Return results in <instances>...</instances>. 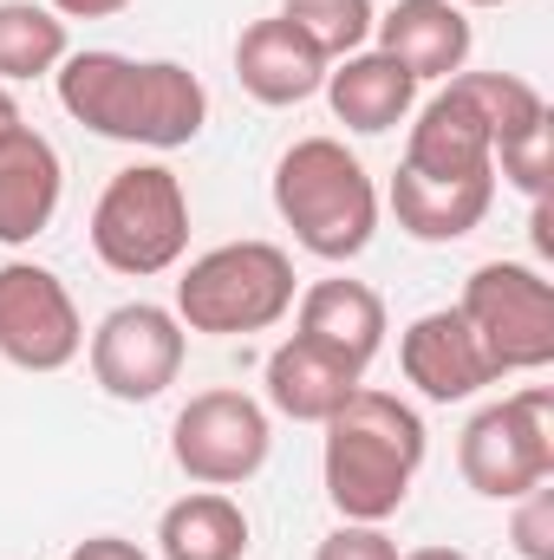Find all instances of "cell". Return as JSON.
Returning a JSON list of instances; mask_svg holds the SVG:
<instances>
[{
	"instance_id": "27",
	"label": "cell",
	"mask_w": 554,
	"mask_h": 560,
	"mask_svg": "<svg viewBox=\"0 0 554 560\" xmlns=\"http://www.w3.org/2000/svg\"><path fill=\"white\" fill-rule=\"evenodd\" d=\"M66 560H150L138 541H125V535H92V541H79Z\"/></svg>"
},
{
	"instance_id": "4",
	"label": "cell",
	"mask_w": 554,
	"mask_h": 560,
	"mask_svg": "<svg viewBox=\"0 0 554 560\" xmlns=\"http://www.w3.org/2000/svg\"><path fill=\"white\" fill-rule=\"evenodd\" d=\"M293 261L275 242H222L209 255H196L176 280V319L183 332H209V339H249L268 332L293 313Z\"/></svg>"
},
{
	"instance_id": "5",
	"label": "cell",
	"mask_w": 554,
	"mask_h": 560,
	"mask_svg": "<svg viewBox=\"0 0 554 560\" xmlns=\"http://www.w3.org/2000/svg\"><path fill=\"white\" fill-rule=\"evenodd\" d=\"M189 248V196L183 176L163 163H131L105 183V196L92 202V255L112 275H170Z\"/></svg>"
},
{
	"instance_id": "16",
	"label": "cell",
	"mask_w": 554,
	"mask_h": 560,
	"mask_svg": "<svg viewBox=\"0 0 554 560\" xmlns=\"http://www.w3.org/2000/svg\"><path fill=\"white\" fill-rule=\"evenodd\" d=\"M359 378L366 372L353 359H339V352H326L320 339H300V332L268 352V405L293 423H326L359 392Z\"/></svg>"
},
{
	"instance_id": "13",
	"label": "cell",
	"mask_w": 554,
	"mask_h": 560,
	"mask_svg": "<svg viewBox=\"0 0 554 560\" xmlns=\"http://www.w3.org/2000/svg\"><path fill=\"white\" fill-rule=\"evenodd\" d=\"M372 39L385 59H399L417 85L424 79H457L476 33H470V13L457 0H399L392 13L372 20Z\"/></svg>"
},
{
	"instance_id": "3",
	"label": "cell",
	"mask_w": 554,
	"mask_h": 560,
	"mask_svg": "<svg viewBox=\"0 0 554 560\" xmlns=\"http://www.w3.org/2000/svg\"><path fill=\"white\" fill-rule=\"evenodd\" d=\"M275 215L313 261H353L379 235V189L339 138H300L275 163Z\"/></svg>"
},
{
	"instance_id": "30",
	"label": "cell",
	"mask_w": 554,
	"mask_h": 560,
	"mask_svg": "<svg viewBox=\"0 0 554 560\" xmlns=\"http://www.w3.org/2000/svg\"><path fill=\"white\" fill-rule=\"evenodd\" d=\"M399 560H470L463 548H412V555H399Z\"/></svg>"
},
{
	"instance_id": "29",
	"label": "cell",
	"mask_w": 554,
	"mask_h": 560,
	"mask_svg": "<svg viewBox=\"0 0 554 560\" xmlns=\"http://www.w3.org/2000/svg\"><path fill=\"white\" fill-rule=\"evenodd\" d=\"M13 125H26V118H20V105H13V92H7V85H0V138H7V131H13Z\"/></svg>"
},
{
	"instance_id": "7",
	"label": "cell",
	"mask_w": 554,
	"mask_h": 560,
	"mask_svg": "<svg viewBox=\"0 0 554 560\" xmlns=\"http://www.w3.org/2000/svg\"><path fill=\"white\" fill-rule=\"evenodd\" d=\"M457 313L476 332V346L489 352L496 378L503 372H542V365H554V287L542 268L483 261L476 275L463 280Z\"/></svg>"
},
{
	"instance_id": "14",
	"label": "cell",
	"mask_w": 554,
	"mask_h": 560,
	"mask_svg": "<svg viewBox=\"0 0 554 560\" xmlns=\"http://www.w3.org/2000/svg\"><path fill=\"white\" fill-rule=\"evenodd\" d=\"M326 59L280 20V13H268V20H255L242 39H235V79H242V92L255 98V105H307L320 85H326Z\"/></svg>"
},
{
	"instance_id": "18",
	"label": "cell",
	"mask_w": 554,
	"mask_h": 560,
	"mask_svg": "<svg viewBox=\"0 0 554 560\" xmlns=\"http://www.w3.org/2000/svg\"><path fill=\"white\" fill-rule=\"evenodd\" d=\"M300 339H320L326 352H339V359H353L359 372L379 359V346H385V300L366 287V280H313L300 300Z\"/></svg>"
},
{
	"instance_id": "11",
	"label": "cell",
	"mask_w": 554,
	"mask_h": 560,
	"mask_svg": "<svg viewBox=\"0 0 554 560\" xmlns=\"http://www.w3.org/2000/svg\"><path fill=\"white\" fill-rule=\"evenodd\" d=\"M399 365L430 405H463L483 385H496V365H489V352L476 346V332L463 326L457 306L417 313L405 326V339H399Z\"/></svg>"
},
{
	"instance_id": "2",
	"label": "cell",
	"mask_w": 554,
	"mask_h": 560,
	"mask_svg": "<svg viewBox=\"0 0 554 560\" xmlns=\"http://www.w3.org/2000/svg\"><path fill=\"white\" fill-rule=\"evenodd\" d=\"M320 430H326L320 476H326V502L339 509V522H392L430 450L424 418L399 392L359 385Z\"/></svg>"
},
{
	"instance_id": "9",
	"label": "cell",
	"mask_w": 554,
	"mask_h": 560,
	"mask_svg": "<svg viewBox=\"0 0 554 560\" xmlns=\"http://www.w3.org/2000/svg\"><path fill=\"white\" fill-rule=\"evenodd\" d=\"M183 352H189L183 319L170 306L131 300V306H112L99 319V332H92V378L118 405H150V398H163L176 385Z\"/></svg>"
},
{
	"instance_id": "1",
	"label": "cell",
	"mask_w": 554,
	"mask_h": 560,
	"mask_svg": "<svg viewBox=\"0 0 554 560\" xmlns=\"http://www.w3.org/2000/svg\"><path fill=\"white\" fill-rule=\"evenodd\" d=\"M53 85H59V105L72 125L112 143L183 150L209 125V92L176 59H131V52L92 46V52H66Z\"/></svg>"
},
{
	"instance_id": "15",
	"label": "cell",
	"mask_w": 554,
	"mask_h": 560,
	"mask_svg": "<svg viewBox=\"0 0 554 560\" xmlns=\"http://www.w3.org/2000/svg\"><path fill=\"white\" fill-rule=\"evenodd\" d=\"M489 202H496V170L489 176H417L399 163V176H392V215H399V229L412 235V242H463L470 229H483V215H489Z\"/></svg>"
},
{
	"instance_id": "28",
	"label": "cell",
	"mask_w": 554,
	"mask_h": 560,
	"mask_svg": "<svg viewBox=\"0 0 554 560\" xmlns=\"http://www.w3.org/2000/svg\"><path fill=\"white\" fill-rule=\"evenodd\" d=\"M59 20H112V13H125L131 0H46Z\"/></svg>"
},
{
	"instance_id": "12",
	"label": "cell",
	"mask_w": 554,
	"mask_h": 560,
	"mask_svg": "<svg viewBox=\"0 0 554 560\" xmlns=\"http://www.w3.org/2000/svg\"><path fill=\"white\" fill-rule=\"evenodd\" d=\"M66 196V163L33 125H13L0 138V248H26L53 229Z\"/></svg>"
},
{
	"instance_id": "20",
	"label": "cell",
	"mask_w": 554,
	"mask_h": 560,
	"mask_svg": "<svg viewBox=\"0 0 554 560\" xmlns=\"http://www.w3.org/2000/svg\"><path fill=\"white\" fill-rule=\"evenodd\" d=\"M157 555L163 560H249V515L222 489H196L163 509L157 522Z\"/></svg>"
},
{
	"instance_id": "6",
	"label": "cell",
	"mask_w": 554,
	"mask_h": 560,
	"mask_svg": "<svg viewBox=\"0 0 554 560\" xmlns=\"http://www.w3.org/2000/svg\"><path fill=\"white\" fill-rule=\"evenodd\" d=\"M457 469L489 502H516V495L542 489L554 476V392L549 385H529V392H516L503 405H483L463 423Z\"/></svg>"
},
{
	"instance_id": "17",
	"label": "cell",
	"mask_w": 554,
	"mask_h": 560,
	"mask_svg": "<svg viewBox=\"0 0 554 560\" xmlns=\"http://www.w3.org/2000/svg\"><path fill=\"white\" fill-rule=\"evenodd\" d=\"M320 92H326L333 118H339L346 131H359V138H385V131H399V125L412 118V105H417V79L399 66V59H385L379 46L339 59V66L326 72Z\"/></svg>"
},
{
	"instance_id": "31",
	"label": "cell",
	"mask_w": 554,
	"mask_h": 560,
	"mask_svg": "<svg viewBox=\"0 0 554 560\" xmlns=\"http://www.w3.org/2000/svg\"><path fill=\"white\" fill-rule=\"evenodd\" d=\"M457 7H463V13H470V7H509V0H457Z\"/></svg>"
},
{
	"instance_id": "8",
	"label": "cell",
	"mask_w": 554,
	"mask_h": 560,
	"mask_svg": "<svg viewBox=\"0 0 554 560\" xmlns=\"http://www.w3.org/2000/svg\"><path fill=\"white\" fill-rule=\"evenodd\" d=\"M275 430L249 392H196L170 423V456L203 489H242L268 469Z\"/></svg>"
},
{
	"instance_id": "21",
	"label": "cell",
	"mask_w": 554,
	"mask_h": 560,
	"mask_svg": "<svg viewBox=\"0 0 554 560\" xmlns=\"http://www.w3.org/2000/svg\"><path fill=\"white\" fill-rule=\"evenodd\" d=\"M66 20L46 0H0V79H46L66 59Z\"/></svg>"
},
{
	"instance_id": "19",
	"label": "cell",
	"mask_w": 554,
	"mask_h": 560,
	"mask_svg": "<svg viewBox=\"0 0 554 560\" xmlns=\"http://www.w3.org/2000/svg\"><path fill=\"white\" fill-rule=\"evenodd\" d=\"M489 156H496V143L457 85H443L417 112L412 138H405V170H417V176H489L496 170Z\"/></svg>"
},
{
	"instance_id": "26",
	"label": "cell",
	"mask_w": 554,
	"mask_h": 560,
	"mask_svg": "<svg viewBox=\"0 0 554 560\" xmlns=\"http://www.w3.org/2000/svg\"><path fill=\"white\" fill-rule=\"evenodd\" d=\"M313 560H399V541L385 535V522H339Z\"/></svg>"
},
{
	"instance_id": "10",
	"label": "cell",
	"mask_w": 554,
	"mask_h": 560,
	"mask_svg": "<svg viewBox=\"0 0 554 560\" xmlns=\"http://www.w3.org/2000/svg\"><path fill=\"white\" fill-rule=\"evenodd\" d=\"M85 352V319L66 280L39 261L0 268V359L20 372H66Z\"/></svg>"
},
{
	"instance_id": "22",
	"label": "cell",
	"mask_w": 554,
	"mask_h": 560,
	"mask_svg": "<svg viewBox=\"0 0 554 560\" xmlns=\"http://www.w3.org/2000/svg\"><path fill=\"white\" fill-rule=\"evenodd\" d=\"M280 20H287V26H293L320 59H326V66H339V59L366 52L379 7H372V0H287V7H280Z\"/></svg>"
},
{
	"instance_id": "23",
	"label": "cell",
	"mask_w": 554,
	"mask_h": 560,
	"mask_svg": "<svg viewBox=\"0 0 554 560\" xmlns=\"http://www.w3.org/2000/svg\"><path fill=\"white\" fill-rule=\"evenodd\" d=\"M450 85L470 98V112L483 118L489 143H509L516 131H529V125L549 118V98H542L529 79H516V72H457Z\"/></svg>"
},
{
	"instance_id": "24",
	"label": "cell",
	"mask_w": 554,
	"mask_h": 560,
	"mask_svg": "<svg viewBox=\"0 0 554 560\" xmlns=\"http://www.w3.org/2000/svg\"><path fill=\"white\" fill-rule=\"evenodd\" d=\"M549 118L542 125H529V131H516L509 143H496V156L489 163H503V183L509 189H522L529 202H549Z\"/></svg>"
},
{
	"instance_id": "25",
	"label": "cell",
	"mask_w": 554,
	"mask_h": 560,
	"mask_svg": "<svg viewBox=\"0 0 554 560\" xmlns=\"http://www.w3.org/2000/svg\"><path fill=\"white\" fill-rule=\"evenodd\" d=\"M516 555L522 560H554V489H529V495H516Z\"/></svg>"
}]
</instances>
